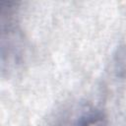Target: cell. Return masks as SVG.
<instances>
[{
    "instance_id": "6da1fadb",
    "label": "cell",
    "mask_w": 126,
    "mask_h": 126,
    "mask_svg": "<svg viewBox=\"0 0 126 126\" xmlns=\"http://www.w3.org/2000/svg\"><path fill=\"white\" fill-rule=\"evenodd\" d=\"M18 7L17 3L5 2L1 7V27H2V61H7L2 65L8 67L18 63L21 56L23 37L18 26Z\"/></svg>"
},
{
    "instance_id": "7a4b0ae2",
    "label": "cell",
    "mask_w": 126,
    "mask_h": 126,
    "mask_svg": "<svg viewBox=\"0 0 126 126\" xmlns=\"http://www.w3.org/2000/svg\"><path fill=\"white\" fill-rule=\"evenodd\" d=\"M60 126H109L104 113L93 106H85L76 112L71 117L63 122Z\"/></svg>"
},
{
    "instance_id": "3957f363",
    "label": "cell",
    "mask_w": 126,
    "mask_h": 126,
    "mask_svg": "<svg viewBox=\"0 0 126 126\" xmlns=\"http://www.w3.org/2000/svg\"><path fill=\"white\" fill-rule=\"evenodd\" d=\"M114 67L117 76L126 78V47L121 46L114 55Z\"/></svg>"
}]
</instances>
